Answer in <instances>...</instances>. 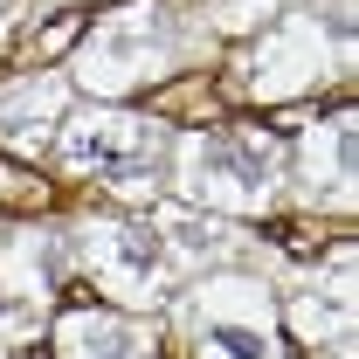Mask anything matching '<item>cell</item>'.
Listing matches in <instances>:
<instances>
[{
    "label": "cell",
    "mask_w": 359,
    "mask_h": 359,
    "mask_svg": "<svg viewBox=\"0 0 359 359\" xmlns=\"http://www.w3.org/2000/svg\"><path fill=\"white\" fill-rule=\"evenodd\" d=\"M173 325L194 359H283V318L269 276L249 263L194 276L173 297Z\"/></svg>",
    "instance_id": "6"
},
{
    "label": "cell",
    "mask_w": 359,
    "mask_h": 359,
    "mask_svg": "<svg viewBox=\"0 0 359 359\" xmlns=\"http://www.w3.org/2000/svg\"><path fill=\"white\" fill-rule=\"evenodd\" d=\"M35 7H83V0H35Z\"/></svg>",
    "instance_id": "16"
},
{
    "label": "cell",
    "mask_w": 359,
    "mask_h": 359,
    "mask_svg": "<svg viewBox=\"0 0 359 359\" xmlns=\"http://www.w3.org/2000/svg\"><path fill=\"white\" fill-rule=\"evenodd\" d=\"M69 263H83L90 283L125 311H159L194 283L180 269L173 242L159 235L152 208L145 215H83V222H69Z\"/></svg>",
    "instance_id": "5"
},
{
    "label": "cell",
    "mask_w": 359,
    "mask_h": 359,
    "mask_svg": "<svg viewBox=\"0 0 359 359\" xmlns=\"http://www.w3.org/2000/svg\"><path fill=\"white\" fill-rule=\"evenodd\" d=\"M173 125L152 111H118V104H90L76 118H62L55 132V166L69 180H97L118 201H159L173 187Z\"/></svg>",
    "instance_id": "3"
},
{
    "label": "cell",
    "mask_w": 359,
    "mask_h": 359,
    "mask_svg": "<svg viewBox=\"0 0 359 359\" xmlns=\"http://www.w3.org/2000/svg\"><path fill=\"white\" fill-rule=\"evenodd\" d=\"M55 359H152V325L138 311H69L55 325Z\"/></svg>",
    "instance_id": "12"
},
{
    "label": "cell",
    "mask_w": 359,
    "mask_h": 359,
    "mask_svg": "<svg viewBox=\"0 0 359 359\" xmlns=\"http://www.w3.org/2000/svg\"><path fill=\"white\" fill-rule=\"evenodd\" d=\"M0 359H7V339H0Z\"/></svg>",
    "instance_id": "17"
},
{
    "label": "cell",
    "mask_w": 359,
    "mask_h": 359,
    "mask_svg": "<svg viewBox=\"0 0 359 359\" xmlns=\"http://www.w3.org/2000/svg\"><path fill=\"white\" fill-rule=\"evenodd\" d=\"M69 276V228H0V339H35Z\"/></svg>",
    "instance_id": "7"
},
{
    "label": "cell",
    "mask_w": 359,
    "mask_h": 359,
    "mask_svg": "<svg viewBox=\"0 0 359 359\" xmlns=\"http://www.w3.org/2000/svg\"><path fill=\"white\" fill-rule=\"evenodd\" d=\"M353 76V0H283L235 55V90L256 104H290L318 83Z\"/></svg>",
    "instance_id": "2"
},
{
    "label": "cell",
    "mask_w": 359,
    "mask_h": 359,
    "mask_svg": "<svg viewBox=\"0 0 359 359\" xmlns=\"http://www.w3.org/2000/svg\"><path fill=\"white\" fill-rule=\"evenodd\" d=\"M0 201H48V187L28 180V173H14V166H0Z\"/></svg>",
    "instance_id": "14"
},
{
    "label": "cell",
    "mask_w": 359,
    "mask_h": 359,
    "mask_svg": "<svg viewBox=\"0 0 359 359\" xmlns=\"http://www.w3.org/2000/svg\"><path fill=\"white\" fill-rule=\"evenodd\" d=\"M69 118V76L42 62V69H21V76H0V145L21 152V159H42L55 132Z\"/></svg>",
    "instance_id": "10"
},
{
    "label": "cell",
    "mask_w": 359,
    "mask_h": 359,
    "mask_svg": "<svg viewBox=\"0 0 359 359\" xmlns=\"http://www.w3.org/2000/svg\"><path fill=\"white\" fill-rule=\"evenodd\" d=\"M215 55V28L180 7V0H132L118 14H97V28L76 35L62 76L69 90H83L90 104H118L145 83H166L180 69L208 62Z\"/></svg>",
    "instance_id": "1"
},
{
    "label": "cell",
    "mask_w": 359,
    "mask_h": 359,
    "mask_svg": "<svg viewBox=\"0 0 359 359\" xmlns=\"http://www.w3.org/2000/svg\"><path fill=\"white\" fill-rule=\"evenodd\" d=\"M283 180H290V194L304 201V208H318V215H353L359 201V132H353V111H332V118H311L304 132H297V145H290V166H283Z\"/></svg>",
    "instance_id": "8"
},
{
    "label": "cell",
    "mask_w": 359,
    "mask_h": 359,
    "mask_svg": "<svg viewBox=\"0 0 359 359\" xmlns=\"http://www.w3.org/2000/svg\"><path fill=\"white\" fill-rule=\"evenodd\" d=\"M290 145L263 125H215L173 138V187L208 215H269L283 194Z\"/></svg>",
    "instance_id": "4"
},
{
    "label": "cell",
    "mask_w": 359,
    "mask_h": 359,
    "mask_svg": "<svg viewBox=\"0 0 359 359\" xmlns=\"http://www.w3.org/2000/svg\"><path fill=\"white\" fill-rule=\"evenodd\" d=\"M276 7H283V0H208V7H201V21H208L215 35H256Z\"/></svg>",
    "instance_id": "13"
},
{
    "label": "cell",
    "mask_w": 359,
    "mask_h": 359,
    "mask_svg": "<svg viewBox=\"0 0 359 359\" xmlns=\"http://www.w3.org/2000/svg\"><path fill=\"white\" fill-rule=\"evenodd\" d=\"M152 222H159V235L173 242V256H180V269H187V276L256 263L249 235L228 222V215H208V208H194V201H152Z\"/></svg>",
    "instance_id": "11"
},
{
    "label": "cell",
    "mask_w": 359,
    "mask_h": 359,
    "mask_svg": "<svg viewBox=\"0 0 359 359\" xmlns=\"http://www.w3.org/2000/svg\"><path fill=\"white\" fill-rule=\"evenodd\" d=\"M7 21H14V0H0V42H7Z\"/></svg>",
    "instance_id": "15"
},
{
    "label": "cell",
    "mask_w": 359,
    "mask_h": 359,
    "mask_svg": "<svg viewBox=\"0 0 359 359\" xmlns=\"http://www.w3.org/2000/svg\"><path fill=\"white\" fill-rule=\"evenodd\" d=\"M276 318H290L297 346H311V359H353V325H359V297H353V249L339 242L325 269L297 276Z\"/></svg>",
    "instance_id": "9"
}]
</instances>
